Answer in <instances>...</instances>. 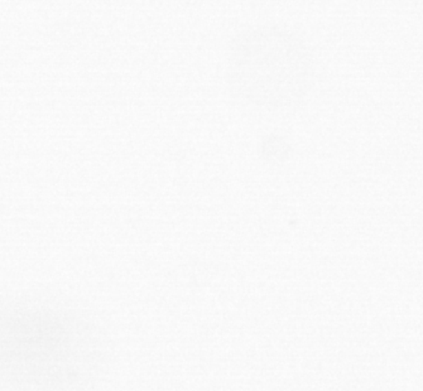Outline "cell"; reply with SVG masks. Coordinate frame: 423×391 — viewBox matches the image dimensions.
Returning <instances> with one entry per match:
<instances>
[{
    "label": "cell",
    "instance_id": "cell-1",
    "mask_svg": "<svg viewBox=\"0 0 423 391\" xmlns=\"http://www.w3.org/2000/svg\"><path fill=\"white\" fill-rule=\"evenodd\" d=\"M316 61L307 41L279 24L239 32L226 57V80L235 96L254 108L283 110L307 99Z\"/></svg>",
    "mask_w": 423,
    "mask_h": 391
}]
</instances>
